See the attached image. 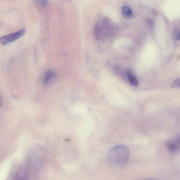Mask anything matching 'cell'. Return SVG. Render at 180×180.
I'll use <instances>...</instances> for the list:
<instances>
[{
  "label": "cell",
  "mask_w": 180,
  "mask_h": 180,
  "mask_svg": "<svg viewBox=\"0 0 180 180\" xmlns=\"http://www.w3.org/2000/svg\"><path fill=\"white\" fill-rule=\"evenodd\" d=\"M180 79H177L176 80L174 81L172 85V88H177L180 87Z\"/></svg>",
  "instance_id": "11"
},
{
  "label": "cell",
  "mask_w": 180,
  "mask_h": 180,
  "mask_svg": "<svg viewBox=\"0 0 180 180\" xmlns=\"http://www.w3.org/2000/svg\"><path fill=\"white\" fill-rule=\"evenodd\" d=\"M180 137L177 136L168 141L166 145L169 151L173 154L177 153L180 149Z\"/></svg>",
  "instance_id": "4"
},
{
  "label": "cell",
  "mask_w": 180,
  "mask_h": 180,
  "mask_svg": "<svg viewBox=\"0 0 180 180\" xmlns=\"http://www.w3.org/2000/svg\"><path fill=\"white\" fill-rule=\"evenodd\" d=\"M25 31V29H22L14 33L0 37V43L3 46L13 43L23 36Z\"/></svg>",
  "instance_id": "3"
},
{
  "label": "cell",
  "mask_w": 180,
  "mask_h": 180,
  "mask_svg": "<svg viewBox=\"0 0 180 180\" xmlns=\"http://www.w3.org/2000/svg\"><path fill=\"white\" fill-rule=\"evenodd\" d=\"M29 173L25 167H20L16 171L14 176V179L16 180L28 179L29 177Z\"/></svg>",
  "instance_id": "5"
},
{
  "label": "cell",
  "mask_w": 180,
  "mask_h": 180,
  "mask_svg": "<svg viewBox=\"0 0 180 180\" xmlns=\"http://www.w3.org/2000/svg\"><path fill=\"white\" fill-rule=\"evenodd\" d=\"M56 77L55 73L51 70H49L46 73L44 79V84L46 85H49Z\"/></svg>",
  "instance_id": "6"
},
{
  "label": "cell",
  "mask_w": 180,
  "mask_h": 180,
  "mask_svg": "<svg viewBox=\"0 0 180 180\" xmlns=\"http://www.w3.org/2000/svg\"><path fill=\"white\" fill-rule=\"evenodd\" d=\"M153 14H157V11H156L155 10V9H154L153 10Z\"/></svg>",
  "instance_id": "13"
},
{
  "label": "cell",
  "mask_w": 180,
  "mask_h": 180,
  "mask_svg": "<svg viewBox=\"0 0 180 180\" xmlns=\"http://www.w3.org/2000/svg\"><path fill=\"white\" fill-rule=\"evenodd\" d=\"M173 37L175 40L179 41L180 39V30L179 29L175 28L173 31Z\"/></svg>",
  "instance_id": "10"
},
{
  "label": "cell",
  "mask_w": 180,
  "mask_h": 180,
  "mask_svg": "<svg viewBox=\"0 0 180 180\" xmlns=\"http://www.w3.org/2000/svg\"><path fill=\"white\" fill-rule=\"evenodd\" d=\"M129 151L128 147L118 145L112 147L108 153L107 160L112 166L121 167L125 166L128 161Z\"/></svg>",
  "instance_id": "1"
},
{
  "label": "cell",
  "mask_w": 180,
  "mask_h": 180,
  "mask_svg": "<svg viewBox=\"0 0 180 180\" xmlns=\"http://www.w3.org/2000/svg\"><path fill=\"white\" fill-rule=\"evenodd\" d=\"M122 13L123 16L126 19H131L134 16V14L131 9L128 7H123Z\"/></svg>",
  "instance_id": "7"
},
{
  "label": "cell",
  "mask_w": 180,
  "mask_h": 180,
  "mask_svg": "<svg viewBox=\"0 0 180 180\" xmlns=\"http://www.w3.org/2000/svg\"><path fill=\"white\" fill-rule=\"evenodd\" d=\"M36 4L41 8H45L48 3V0H35Z\"/></svg>",
  "instance_id": "8"
},
{
  "label": "cell",
  "mask_w": 180,
  "mask_h": 180,
  "mask_svg": "<svg viewBox=\"0 0 180 180\" xmlns=\"http://www.w3.org/2000/svg\"><path fill=\"white\" fill-rule=\"evenodd\" d=\"M116 29V26L110 19L103 17L94 26V36L97 40L102 41L113 35Z\"/></svg>",
  "instance_id": "2"
},
{
  "label": "cell",
  "mask_w": 180,
  "mask_h": 180,
  "mask_svg": "<svg viewBox=\"0 0 180 180\" xmlns=\"http://www.w3.org/2000/svg\"><path fill=\"white\" fill-rule=\"evenodd\" d=\"M128 80L132 85L134 86H137L138 84V82L136 78L134 76L131 75H128Z\"/></svg>",
  "instance_id": "9"
},
{
  "label": "cell",
  "mask_w": 180,
  "mask_h": 180,
  "mask_svg": "<svg viewBox=\"0 0 180 180\" xmlns=\"http://www.w3.org/2000/svg\"><path fill=\"white\" fill-rule=\"evenodd\" d=\"M147 23L150 29H152L154 26V22L153 20L151 19H149L147 20Z\"/></svg>",
  "instance_id": "12"
}]
</instances>
